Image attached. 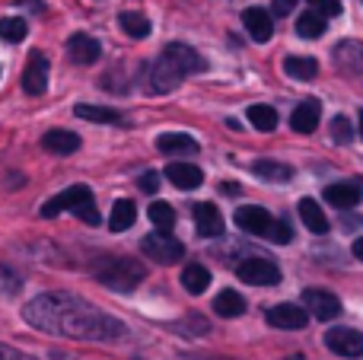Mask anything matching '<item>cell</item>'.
I'll use <instances>...</instances> for the list:
<instances>
[{"label": "cell", "mask_w": 363, "mask_h": 360, "mask_svg": "<svg viewBox=\"0 0 363 360\" xmlns=\"http://www.w3.org/2000/svg\"><path fill=\"white\" fill-rule=\"evenodd\" d=\"M23 319L38 332L74 342H96V344H115L128 338V325L121 319L108 316L106 310H96L89 300L74 297L67 291H48L29 300L23 306Z\"/></svg>", "instance_id": "1"}, {"label": "cell", "mask_w": 363, "mask_h": 360, "mask_svg": "<svg viewBox=\"0 0 363 360\" xmlns=\"http://www.w3.org/2000/svg\"><path fill=\"white\" fill-rule=\"evenodd\" d=\"M93 278L115 293H131L147 281V265L131 255H102L93 265Z\"/></svg>", "instance_id": "2"}, {"label": "cell", "mask_w": 363, "mask_h": 360, "mask_svg": "<svg viewBox=\"0 0 363 360\" xmlns=\"http://www.w3.org/2000/svg\"><path fill=\"white\" fill-rule=\"evenodd\" d=\"M64 210H67V214H74L77 220L89 223V227H96V223L102 220L99 208H96L93 189H89V185H70V189H64L61 195L48 198V201L42 204V210H38V214H42L45 220H51V217L64 214Z\"/></svg>", "instance_id": "3"}, {"label": "cell", "mask_w": 363, "mask_h": 360, "mask_svg": "<svg viewBox=\"0 0 363 360\" xmlns=\"http://www.w3.org/2000/svg\"><path fill=\"white\" fill-rule=\"evenodd\" d=\"M233 220H236V227L245 230L249 236H262V240H271V242H277V246L294 240L287 223L274 220V217H271L264 208H258V204H242V208L233 214Z\"/></svg>", "instance_id": "4"}, {"label": "cell", "mask_w": 363, "mask_h": 360, "mask_svg": "<svg viewBox=\"0 0 363 360\" xmlns=\"http://www.w3.org/2000/svg\"><path fill=\"white\" fill-rule=\"evenodd\" d=\"M140 249H144V255L153 259L157 265H179L182 255H185V246H182L172 233H163V230L144 236V240H140Z\"/></svg>", "instance_id": "5"}, {"label": "cell", "mask_w": 363, "mask_h": 360, "mask_svg": "<svg viewBox=\"0 0 363 360\" xmlns=\"http://www.w3.org/2000/svg\"><path fill=\"white\" fill-rule=\"evenodd\" d=\"M236 274H239V281H245V284H252V287H274V284H281V268H277L274 261H268V259H258V255L239 261Z\"/></svg>", "instance_id": "6"}, {"label": "cell", "mask_w": 363, "mask_h": 360, "mask_svg": "<svg viewBox=\"0 0 363 360\" xmlns=\"http://www.w3.org/2000/svg\"><path fill=\"white\" fill-rule=\"evenodd\" d=\"M163 57L166 64H169L176 74L182 77H188V74H201V70H207V61L198 55V51L191 48V45H182V42H172V45H166L163 48Z\"/></svg>", "instance_id": "7"}, {"label": "cell", "mask_w": 363, "mask_h": 360, "mask_svg": "<svg viewBox=\"0 0 363 360\" xmlns=\"http://www.w3.org/2000/svg\"><path fill=\"white\" fill-rule=\"evenodd\" d=\"M48 74H51V64L45 57V51H32L23 67V89L29 96H42L48 89Z\"/></svg>", "instance_id": "8"}, {"label": "cell", "mask_w": 363, "mask_h": 360, "mask_svg": "<svg viewBox=\"0 0 363 360\" xmlns=\"http://www.w3.org/2000/svg\"><path fill=\"white\" fill-rule=\"evenodd\" d=\"M325 348L335 351L338 357H360L363 354V335L357 329H347V325H341V329H328L325 332Z\"/></svg>", "instance_id": "9"}, {"label": "cell", "mask_w": 363, "mask_h": 360, "mask_svg": "<svg viewBox=\"0 0 363 360\" xmlns=\"http://www.w3.org/2000/svg\"><path fill=\"white\" fill-rule=\"evenodd\" d=\"M309 322V313L306 306H296V303H277L268 310V325L274 329H284V332H300L306 329Z\"/></svg>", "instance_id": "10"}, {"label": "cell", "mask_w": 363, "mask_h": 360, "mask_svg": "<svg viewBox=\"0 0 363 360\" xmlns=\"http://www.w3.org/2000/svg\"><path fill=\"white\" fill-rule=\"evenodd\" d=\"M303 303H306L309 313H313L315 319H322V322L341 316V300L328 291H319V287H306V291H303Z\"/></svg>", "instance_id": "11"}, {"label": "cell", "mask_w": 363, "mask_h": 360, "mask_svg": "<svg viewBox=\"0 0 363 360\" xmlns=\"http://www.w3.org/2000/svg\"><path fill=\"white\" fill-rule=\"evenodd\" d=\"M325 201L328 204H335L338 210H351V208H357L360 204V198H363V185L357 182V179H345V182H335V185H325Z\"/></svg>", "instance_id": "12"}, {"label": "cell", "mask_w": 363, "mask_h": 360, "mask_svg": "<svg viewBox=\"0 0 363 360\" xmlns=\"http://www.w3.org/2000/svg\"><path fill=\"white\" fill-rule=\"evenodd\" d=\"M319 118H322V102L319 99H303L300 106L294 108V115H290V128H294L296 134H313L315 128H319Z\"/></svg>", "instance_id": "13"}, {"label": "cell", "mask_w": 363, "mask_h": 360, "mask_svg": "<svg viewBox=\"0 0 363 360\" xmlns=\"http://www.w3.org/2000/svg\"><path fill=\"white\" fill-rule=\"evenodd\" d=\"M194 230H198V236H204V240H213V236L223 233V214L217 210V204H194Z\"/></svg>", "instance_id": "14"}, {"label": "cell", "mask_w": 363, "mask_h": 360, "mask_svg": "<svg viewBox=\"0 0 363 360\" xmlns=\"http://www.w3.org/2000/svg\"><path fill=\"white\" fill-rule=\"evenodd\" d=\"M67 55L74 64H96L102 57V45L86 32H77L67 38Z\"/></svg>", "instance_id": "15"}, {"label": "cell", "mask_w": 363, "mask_h": 360, "mask_svg": "<svg viewBox=\"0 0 363 360\" xmlns=\"http://www.w3.org/2000/svg\"><path fill=\"white\" fill-rule=\"evenodd\" d=\"M80 134L77 131H67V128H51L48 134L42 137V147L48 153H55V157H70V153L80 150Z\"/></svg>", "instance_id": "16"}, {"label": "cell", "mask_w": 363, "mask_h": 360, "mask_svg": "<svg viewBox=\"0 0 363 360\" xmlns=\"http://www.w3.org/2000/svg\"><path fill=\"white\" fill-rule=\"evenodd\" d=\"M332 55H335V64H338L345 74H351V77L363 74V42L347 38V42H341L338 48L332 51Z\"/></svg>", "instance_id": "17"}, {"label": "cell", "mask_w": 363, "mask_h": 360, "mask_svg": "<svg viewBox=\"0 0 363 360\" xmlns=\"http://www.w3.org/2000/svg\"><path fill=\"white\" fill-rule=\"evenodd\" d=\"M242 26H245V32H249L255 42H268V38L274 35L271 13L262 10V6H249V10H242Z\"/></svg>", "instance_id": "18"}, {"label": "cell", "mask_w": 363, "mask_h": 360, "mask_svg": "<svg viewBox=\"0 0 363 360\" xmlns=\"http://www.w3.org/2000/svg\"><path fill=\"white\" fill-rule=\"evenodd\" d=\"M166 179L182 191H194V189H201V182H204V172H201V166H194V163H169L166 166Z\"/></svg>", "instance_id": "19"}, {"label": "cell", "mask_w": 363, "mask_h": 360, "mask_svg": "<svg viewBox=\"0 0 363 360\" xmlns=\"http://www.w3.org/2000/svg\"><path fill=\"white\" fill-rule=\"evenodd\" d=\"M296 210H300V220L306 223L309 233H315V236L328 233V217H325V210H322L319 201H313V198H300Z\"/></svg>", "instance_id": "20"}, {"label": "cell", "mask_w": 363, "mask_h": 360, "mask_svg": "<svg viewBox=\"0 0 363 360\" xmlns=\"http://www.w3.org/2000/svg\"><path fill=\"white\" fill-rule=\"evenodd\" d=\"M252 172H255L258 179H264V182H274V185H287L290 179H294V166L281 163V159H255L252 163Z\"/></svg>", "instance_id": "21"}, {"label": "cell", "mask_w": 363, "mask_h": 360, "mask_svg": "<svg viewBox=\"0 0 363 360\" xmlns=\"http://www.w3.org/2000/svg\"><path fill=\"white\" fill-rule=\"evenodd\" d=\"M74 115L77 118H86V121H96V125H121L125 115L112 106H89V102H80L74 106Z\"/></svg>", "instance_id": "22"}, {"label": "cell", "mask_w": 363, "mask_h": 360, "mask_svg": "<svg viewBox=\"0 0 363 360\" xmlns=\"http://www.w3.org/2000/svg\"><path fill=\"white\" fill-rule=\"evenodd\" d=\"M182 80H185V77L176 74V70H172L163 57H160V61L150 67V93H172Z\"/></svg>", "instance_id": "23"}, {"label": "cell", "mask_w": 363, "mask_h": 360, "mask_svg": "<svg viewBox=\"0 0 363 360\" xmlns=\"http://www.w3.org/2000/svg\"><path fill=\"white\" fill-rule=\"evenodd\" d=\"M134 220H138V208H134V201L118 198V201L112 204V214H108V230H112V233H125V230L134 227Z\"/></svg>", "instance_id": "24"}, {"label": "cell", "mask_w": 363, "mask_h": 360, "mask_svg": "<svg viewBox=\"0 0 363 360\" xmlns=\"http://www.w3.org/2000/svg\"><path fill=\"white\" fill-rule=\"evenodd\" d=\"M284 70H287V77L306 83V80L319 77V61H315V57H303V55H287L284 57Z\"/></svg>", "instance_id": "25"}, {"label": "cell", "mask_w": 363, "mask_h": 360, "mask_svg": "<svg viewBox=\"0 0 363 360\" xmlns=\"http://www.w3.org/2000/svg\"><path fill=\"white\" fill-rule=\"evenodd\" d=\"M157 150L160 153H198V140L191 134H182V131H169V134H160L157 137Z\"/></svg>", "instance_id": "26"}, {"label": "cell", "mask_w": 363, "mask_h": 360, "mask_svg": "<svg viewBox=\"0 0 363 360\" xmlns=\"http://www.w3.org/2000/svg\"><path fill=\"white\" fill-rule=\"evenodd\" d=\"M213 313H217L220 319H239L245 313V297L236 291H220L217 297H213Z\"/></svg>", "instance_id": "27"}, {"label": "cell", "mask_w": 363, "mask_h": 360, "mask_svg": "<svg viewBox=\"0 0 363 360\" xmlns=\"http://www.w3.org/2000/svg\"><path fill=\"white\" fill-rule=\"evenodd\" d=\"M182 287H185L191 297H201V293H207V287H211V271H207L204 265H188L185 271H182Z\"/></svg>", "instance_id": "28"}, {"label": "cell", "mask_w": 363, "mask_h": 360, "mask_svg": "<svg viewBox=\"0 0 363 360\" xmlns=\"http://www.w3.org/2000/svg\"><path fill=\"white\" fill-rule=\"evenodd\" d=\"M118 26L128 38H147L150 35V19H147L144 13H134V10L118 13Z\"/></svg>", "instance_id": "29"}, {"label": "cell", "mask_w": 363, "mask_h": 360, "mask_svg": "<svg viewBox=\"0 0 363 360\" xmlns=\"http://www.w3.org/2000/svg\"><path fill=\"white\" fill-rule=\"evenodd\" d=\"M245 118L252 121V128H258V131H274L277 128V108L271 106H249V112H245Z\"/></svg>", "instance_id": "30"}, {"label": "cell", "mask_w": 363, "mask_h": 360, "mask_svg": "<svg viewBox=\"0 0 363 360\" xmlns=\"http://www.w3.org/2000/svg\"><path fill=\"white\" fill-rule=\"evenodd\" d=\"M26 32H29V23H26L23 16H4L0 19V38L10 45H19L26 38Z\"/></svg>", "instance_id": "31"}, {"label": "cell", "mask_w": 363, "mask_h": 360, "mask_svg": "<svg viewBox=\"0 0 363 360\" xmlns=\"http://www.w3.org/2000/svg\"><path fill=\"white\" fill-rule=\"evenodd\" d=\"M296 35L300 38H322L325 35V19L319 16V13H303L300 19H296Z\"/></svg>", "instance_id": "32"}, {"label": "cell", "mask_w": 363, "mask_h": 360, "mask_svg": "<svg viewBox=\"0 0 363 360\" xmlns=\"http://www.w3.org/2000/svg\"><path fill=\"white\" fill-rule=\"evenodd\" d=\"M147 214H150V220L157 223V230H163V233H169L172 223H176V210H172V204H166V201H153Z\"/></svg>", "instance_id": "33"}, {"label": "cell", "mask_w": 363, "mask_h": 360, "mask_svg": "<svg viewBox=\"0 0 363 360\" xmlns=\"http://www.w3.org/2000/svg\"><path fill=\"white\" fill-rule=\"evenodd\" d=\"M332 140L335 144H351L354 140V128H351V121H347L345 115H338V118L332 121Z\"/></svg>", "instance_id": "34"}, {"label": "cell", "mask_w": 363, "mask_h": 360, "mask_svg": "<svg viewBox=\"0 0 363 360\" xmlns=\"http://www.w3.org/2000/svg\"><path fill=\"white\" fill-rule=\"evenodd\" d=\"M309 10H313V13H319L322 19L341 16V0H309Z\"/></svg>", "instance_id": "35"}, {"label": "cell", "mask_w": 363, "mask_h": 360, "mask_svg": "<svg viewBox=\"0 0 363 360\" xmlns=\"http://www.w3.org/2000/svg\"><path fill=\"white\" fill-rule=\"evenodd\" d=\"M19 291H23V281L10 268H0V293H19Z\"/></svg>", "instance_id": "36"}, {"label": "cell", "mask_w": 363, "mask_h": 360, "mask_svg": "<svg viewBox=\"0 0 363 360\" xmlns=\"http://www.w3.org/2000/svg\"><path fill=\"white\" fill-rule=\"evenodd\" d=\"M0 360H35V357H29L26 351H19V348H13V344L0 342Z\"/></svg>", "instance_id": "37"}, {"label": "cell", "mask_w": 363, "mask_h": 360, "mask_svg": "<svg viewBox=\"0 0 363 360\" xmlns=\"http://www.w3.org/2000/svg\"><path fill=\"white\" fill-rule=\"evenodd\" d=\"M138 185H140V191H147V195H153V191L160 189V176H157V172H144Z\"/></svg>", "instance_id": "38"}, {"label": "cell", "mask_w": 363, "mask_h": 360, "mask_svg": "<svg viewBox=\"0 0 363 360\" xmlns=\"http://www.w3.org/2000/svg\"><path fill=\"white\" fill-rule=\"evenodd\" d=\"M296 4H300V0H274V13L277 16H287V13H294Z\"/></svg>", "instance_id": "39"}, {"label": "cell", "mask_w": 363, "mask_h": 360, "mask_svg": "<svg viewBox=\"0 0 363 360\" xmlns=\"http://www.w3.org/2000/svg\"><path fill=\"white\" fill-rule=\"evenodd\" d=\"M354 255L363 261V236H360V240H354Z\"/></svg>", "instance_id": "40"}, {"label": "cell", "mask_w": 363, "mask_h": 360, "mask_svg": "<svg viewBox=\"0 0 363 360\" xmlns=\"http://www.w3.org/2000/svg\"><path fill=\"white\" fill-rule=\"evenodd\" d=\"M284 360H306L303 354H290V357H284Z\"/></svg>", "instance_id": "41"}, {"label": "cell", "mask_w": 363, "mask_h": 360, "mask_svg": "<svg viewBox=\"0 0 363 360\" xmlns=\"http://www.w3.org/2000/svg\"><path fill=\"white\" fill-rule=\"evenodd\" d=\"M360 137H363V112H360Z\"/></svg>", "instance_id": "42"}, {"label": "cell", "mask_w": 363, "mask_h": 360, "mask_svg": "<svg viewBox=\"0 0 363 360\" xmlns=\"http://www.w3.org/2000/svg\"><path fill=\"white\" fill-rule=\"evenodd\" d=\"M131 360H144V357H131Z\"/></svg>", "instance_id": "43"}]
</instances>
